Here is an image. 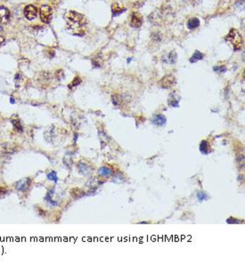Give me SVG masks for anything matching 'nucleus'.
<instances>
[{
  "label": "nucleus",
  "instance_id": "obj_12",
  "mask_svg": "<svg viewBox=\"0 0 245 265\" xmlns=\"http://www.w3.org/2000/svg\"><path fill=\"white\" fill-rule=\"evenodd\" d=\"M112 173H113L112 169L110 168V167H108V166H103V167L100 168L99 171H98L99 175L105 177L111 176V174H112Z\"/></svg>",
  "mask_w": 245,
  "mask_h": 265
},
{
  "label": "nucleus",
  "instance_id": "obj_8",
  "mask_svg": "<svg viewBox=\"0 0 245 265\" xmlns=\"http://www.w3.org/2000/svg\"><path fill=\"white\" fill-rule=\"evenodd\" d=\"M10 19V12L5 6H0V22L2 23L8 22Z\"/></svg>",
  "mask_w": 245,
  "mask_h": 265
},
{
  "label": "nucleus",
  "instance_id": "obj_21",
  "mask_svg": "<svg viewBox=\"0 0 245 265\" xmlns=\"http://www.w3.org/2000/svg\"><path fill=\"white\" fill-rule=\"evenodd\" d=\"M178 101H179V100H176V99H175V98H173V97H172V101L171 100L169 101V104L170 105V106L176 108V107H179V103H178Z\"/></svg>",
  "mask_w": 245,
  "mask_h": 265
},
{
  "label": "nucleus",
  "instance_id": "obj_6",
  "mask_svg": "<svg viewBox=\"0 0 245 265\" xmlns=\"http://www.w3.org/2000/svg\"><path fill=\"white\" fill-rule=\"evenodd\" d=\"M143 24V17L140 13L138 12H133L132 16H131V21H130V25L133 28H139L141 25Z\"/></svg>",
  "mask_w": 245,
  "mask_h": 265
},
{
  "label": "nucleus",
  "instance_id": "obj_27",
  "mask_svg": "<svg viewBox=\"0 0 245 265\" xmlns=\"http://www.w3.org/2000/svg\"><path fill=\"white\" fill-rule=\"evenodd\" d=\"M1 31H2V27L0 26V32H1Z\"/></svg>",
  "mask_w": 245,
  "mask_h": 265
},
{
  "label": "nucleus",
  "instance_id": "obj_25",
  "mask_svg": "<svg viewBox=\"0 0 245 265\" xmlns=\"http://www.w3.org/2000/svg\"><path fill=\"white\" fill-rule=\"evenodd\" d=\"M78 135H77V134H75V137H74V143H76V141H77V139H78Z\"/></svg>",
  "mask_w": 245,
  "mask_h": 265
},
{
  "label": "nucleus",
  "instance_id": "obj_1",
  "mask_svg": "<svg viewBox=\"0 0 245 265\" xmlns=\"http://www.w3.org/2000/svg\"><path fill=\"white\" fill-rule=\"evenodd\" d=\"M65 20L68 30L73 35L83 36L86 34L88 20L83 14L75 11H70L66 13Z\"/></svg>",
  "mask_w": 245,
  "mask_h": 265
},
{
  "label": "nucleus",
  "instance_id": "obj_5",
  "mask_svg": "<svg viewBox=\"0 0 245 265\" xmlns=\"http://www.w3.org/2000/svg\"><path fill=\"white\" fill-rule=\"evenodd\" d=\"M24 15L28 20H34L38 15V8L36 6L29 5L24 8Z\"/></svg>",
  "mask_w": 245,
  "mask_h": 265
},
{
  "label": "nucleus",
  "instance_id": "obj_7",
  "mask_svg": "<svg viewBox=\"0 0 245 265\" xmlns=\"http://www.w3.org/2000/svg\"><path fill=\"white\" fill-rule=\"evenodd\" d=\"M176 83V79L175 77H173L172 75H167L161 80V86L163 87V88H169L170 86H172L174 84Z\"/></svg>",
  "mask_w": 245,
  "mask_h": 265
},
{
  "label": "nucleus",
  "instance_id": "obj_19",
  "mask_svg": "<svg viewBox=\"0 0 245 265\" xmlns=\"http://www.w3.org/2000/svg\"><path fill=\"white\" fill-rule=\"evenodd\" d=\"M197 199H199V201H203V200H207L209 199L207 193H205L204 191H199L197 193Z\"/></svg>",
  "mask_w": 245,
  "mask_h": 265
},
{
  "label": "nucleus",
  "instance_id": "obj_28",
  "mask_svg": "<svg viewBox=\"0 0 245 265\" xmlns=\"http://www.w3.org/2000/svg\"><path fill=\"white\" fill-rule=\"evenodd\" d=\"M195 1H197V2H200V1H201V0H195Z\"/></svg>",
  "mask_w": 245,
  "mask_h": 265
},
{
  "label": "nucleus",
  "instance_id": "obj_17",
  "mask_svg": "<svg viewBox=\"0 0 245 265\" xmlns=\"http://www.w3.org/2000/svg\"><path fill=\"white\" fill-rule=\"evenodd\" d=\"M167 58H168V60H165V61H164L165 62H168V63H170V64H174V63H176V54L174 51H172L171 53H169V55H168Z\"/></svg>",
  "mask_w": 245,
  "mask_h": 265
},
{
  "label": "nucleus",
  "instance_id": "obj_9",
  "mask_svg": "<svg viewBox=\"0 0 245 265\" xmlns=\"http://www.w3.org/2000/svg\"><path fill=\"white\" fill-rule=\"evenodd\" d=\"M167 119L164 117L163 115H156L154 116V118L152 119V123L157 126H162L166 124Z\"/></svg>",
  "mask_w": 245,
  "mask_h": 265
},
{
  "label": "nucleus",
  "instance_id": "obj_4",
  "mask_svg": "<svg viewBox=\"0 0 245 265\" xmlns=\"http://www.w3.org/2000/svg\"><path fill=\"white\" fill-rule=\"evenodd\" d=\"M30 183H31V180L29 177H25V178H23L22 180H20L16 185H15V188L17 190L19 191H22V192H25L29 189V186H30Z\"/></svg>",
  "mask_w": 245,
  "mask_h": 265
},
{
  "label": "nucleus",
  "instance_id": "obj_10",
  "mask_svg": "<svg viewBox=\"0 0 245 265\" xmlns=\"http://www.w3.org/2000/svg\"><path fill=\"white\" fill-rule=\"evenodd\" d=\"M199 150L200 151L202 152V154L203 155H208V154L210 153V147L209 142L207 141H202V142L200 143V146H199Z\"/></svg>",
  "mask_w": 245,
  "mask_h": 265
},
{
  "label": "nucleus",
  "instance_id": "obj_22",
  "mask_svg": "<svg viewBox=\"0 0 245 265\" xmlns=\"http://www.w3.org/2000/svg\"><path fill=\"white\" fill-rule=\"evenodd\" d=\"M213 71H217V72H225V71H227V68L225 66H222V67L215 66V67H213Z\"/></svg>",
  "mask_w": 245,
  "mask_h": 265
},
{
  "label": "nucleus",
  "instance_id": "obj_14",
  "mask_svg": "<svg viewBox=\"0 0 245 265\" xmlns=\"http://www.w3.org/2000/svg\"><path fill=\"white\" fill-rule=\"evenodd\" d=\"M12 124L14 127V130L17 131L19 133H23V125L21 123V121L19 119H12Z\"/></svg>",
  "mask_w": 245,
  "mask_h": 265
},
{
  "label": "nucleus",
  "instance_id": "obj_11",
  "mask_svg": "<svg viewBox=\"0 0 245 265\" xmlns=\"http://www.w3.org/2000/svg\"><path fill=\"white\" fill-rule=\"evenodd\" d=\"M78 168L79 169V172L81 173L82 174H84V175H88V174L91 173V169H90V167H89L87 164L82 163V162L79 163V165H78Z\"/></svg>",
  "mask_w": 245,
  "mask_h": 265
},
{
  "label": "nucleus",
  "instance_id": "obj_24",
  "mask_svg": "<svg viewBox=\"0 0 245 265\" xmlns=\"http://www.w3.org/2000/svg\"><path fill=\"white\" fill-rule=\"evenodd\" d=\"M4 42H5V38L2 36H0V47L4 44Z\"/></svg>",
  "mask_w": 245,
  "mask_h": 265
},
{
  "label": "nucleus",
  "instance_id": "obj_3",
  "mask_svg": "<svg viewBox=\"0 0 245 265\" xmlns=\"http://www.w3.org/2000/svg\"><path fill=\"white\" fill-rule=\"evenodd\" d=\"M39 14H40L41 21L45 23H49L52 20L53 11L52 8L48 6H42L40 7V11H39Z\"/></svg>",
  "mask_w": 245,
  "mask_h": 265
},
{
  "label": "nucleus",
  "instance_id": "obj_15",
  "mask_svg": "<svg viewBox=\"0 0 245 265\" xmlns=\"http://www.w3.org/2000/svg\"><path fill=\"white\" fill-rule=\"evenodd\" d=\"M112 12H113V15H118V14H120L121 12H123L125 11V8H123L122 6H120L119 4H113L112 5Z\"/></svg>",
  "mask_w": 245,
  "mask_h": 265
},
{
  "label": "nucleus",
  "instance_id": "obj_18",
  "mask_svg": "<svg viewBox=\"0 0 245 265\" xmlns=\"http://www.w3.org/2000/svg\"><path fill=\"white\" fill-rule=\"evenodd\" d=\"M47 179L50 180V181H53L54 183H57L58 181V178H57V174L55 171H52L50 172L48 174H47Z\"/></svg>",
  "mask_w": 245,
  "mask_h": 265
},
{
  "label": "nucleus",
  "instance_id": "obj_13",
  "mask_svg": "<svg viewBox=\"0 0 245 265\" xmlns=\"http://www.w3.org/2000/svg\"><path fill=\"white\" fill-rule=\"evenodd\" d=\"M200 26V21L197 18H193V19H190L188 21V23H187V27L188 29L190 30H194L196 28H198Z\"/></svg>",
  "mask_w": 245,
  "mask_h": 265
},
{
  "label": "nucleus",
  "instance_id": "obj_26",
  "mask_svg": "<svg viewBox=\"0 0 245 265\" xmlns=\"http://www.w3.org/2000/svg\"><path fill=\"white\" fill-rule=\"evenodd\" d=\"M10 102H11V103H12V104H13V103H15V101H14V99H13V98H11V99H10Z\"/></svg>",
  "mask_w": 245,
  "mask_h": 265
},
{
  "label": "nucleus",
  "instance_id": "obj_20",
  "mask_svg": "<svg viewBox=\"0 0 245 265\" xmlns=\"http://www.w3.org/2000/svg\"><path fill=\"white\" fill-rule=\"evenodd\" d=\"M81 83V78L79 77H76L74 79H73V81L70 83V85H69V87L70 88H71V87H74V86H79V84Z\"/></svg>",
  "mask_w": 245,
  "mask_h": 265
},
{
  "label": "nucleus",
  "instance_id": "obj_16",
  "mask_svg": "<svg viewBox=\"0 0 245 265\" xmlns=\"http://www.w3.org/2000/svg\"><path fill=\"white\" fill-rule=\"evenodd\" d=\"M203 58V54L201 53V52H199V51H196L195 53H193V56L190 58V62L191 63H194V62H196V61H200V60H202Z\"/></svg>",
  "mask_w": 245,
  "mask_h": 265
},
{
  "label": "nucleus",
  "instance_id": "obj_2",
  "mask_svg": "<svg viewBox=\"0 0 245 265\" xmlns=\"http://www.w3.org/2000/svg\"><path fill=\"white\" fill-rule=\"evenodd\" d=\"M226 41L228 42L234 51H239L243 47V38L240 35L238 30L235 29H231L227 36L226 37Z\"/></svg>",
  "mask_w": 245,
  "mask_h": 265
},
{
  "label": "nucleus",
  "instance_id": "obj_23",
  "mask_svg": "<svg viewBox=\"0 0 245 265\" xmlns=\"http://www.w3.org/2000/svg\"><path fill=\"white\" fill-rule=\"evenodd\" d=\"M7 190H6V189L2 188V187H0V199H2V198H4L5 196H6V194H7Z\"/></svg>",
  "mask_w": 245,
  "mask_h": 265
}]
</instances>
